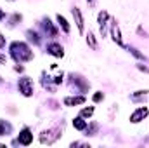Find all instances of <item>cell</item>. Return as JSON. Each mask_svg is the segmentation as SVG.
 I'll return each instance as SVG.
<instances>
[{"label":"cell","mask_w":149,"mask_h":148,"mask_svg":"<svg viewBox=\"0 0 149 148\" xmlns=\"http://www.w3.org/2000/svg\"><path fill=\"white\" fill-rule=\"evenodd\" d=\"M10 54H12V58H14L17 63L33 59V52L30 51V47H28L24 42H12V44H10Z\"/></svg>","instance_id":"cell-1"},{"label":"cell","mask_w":149,"mask_h":148,"mask_svg":"<svg viewBox=\"0 0 149 148\" xmlns=\"http://www.w3.org/2000/svg\"><path fill=\"white\" fill-rule=\"evenodd\" d=\"M17 87H19V92H21L23 96H26V98H30V96L33 94V80H31L30 77H23V78H19Z\"/></svg>","instance_id":"cell-2"},{"label":"cell","mask_w":149,"mask_h":148,"mask_svg":"<svg viewBox=\"0 0 149 148\" xmlns=\"http://www.w3.org/2000/svg\"><path fill=\"white\" fill-rule=\"evenodd\" d=\"M148 113H149L148 106H141V108H137V110L130 115V122H132V124H139L141 120H144V118L148 117Z\"/></svg>","instance_id":"cell-3"},{"label":"cell","mask_w":149,"mask_h":148,"mask_svg":"<svg viewBox=\"0 0 149 148\" xmlns=\"http://www.w3.org/2000/svg\"><path fill=\"white\" fill-rule=\"evenodd\" d=\"M17 141H19V145H24V147L31 145V141H33V134H31V131H30L28 127H24V129L19 132V138H17Z\"/></svg>","instance_id":"cell-4"},{"label":"cell","mask_w":149,"mask_h":148,"mask_svg":"<svg viewBox=\"0 0 149 148\" xmlns=\"http://www.w3.org/2000/svg\"><path fill=\"white\" fill-rule=\"evenodd\" d=\"M57 138H59V131H52V129H50V131H45V132L40 136V141H42V143H47V145H52Z\"/></svg>","instance_id":"cell-5"},{"label":"cell","mask_w":149,"mask_h":148,"mask_svg":"<svg viewBox=\"0 0 149 148\" xmlns=\"http://www.w3.org/2000/svg\"><path fill=\"white\" fill-rule=\"evenodd\" d=\"M47 51H49V54H52L54 58H63V56H64V49H63L61 44H50V45L47 47Z\"/></svg>","instance_id":"cell-6"},{"label":"cell","mask_w":149,"mask_h":148,"mask_svg":"<svg viewBox=\"0 0 149 148\" xmlns=\"http://www.w3.org/2000/svg\"><path fill=\"white\" fill-rule=\"evenodd\" d=\"M71 12H73V18H74V23H76V28H78V32L81 33V32H83V16H81V11H80L78 7H74Z\"/></svg>","instance_id":"cell-7"},{"label":"cell","mask_w":149,"mask_h":148,"mask_svg":"<svg viewBox=\"0 0 149 148\" xmlns=\"http://www.w3.org/2000/svg\"><path fill=\"white\" fill-rule=\"evenodd\" d=\"M81 103H85V96H68V98H64L66 106H74V105H81Z\"/></svg>","instance_id":"cell-8"},{"label":"cell","mask_w":149,"mask_h":148,"mask_svg":"<svg viewBox=\"0 0 149 148\" xmlns=\"http://www.w3.org/2000/svg\"><path fill=\"white\" fill-rule=\"evenodd\" d=\"M108 19H109V14H108L106 11H102V12H99V16H97V23H99V28H101V32H102V35H104V30H106V25H108Z\"/></svg>","instance_id":"cell-9"},{"label":"cell","mask_w":149,"mask_h":148,"mask_svg":"<svg viewBox=\"0 0 149 148\" xmlns=\"http://www.w3.org/2000/svg\"><path fill=\"white\" fill-rule=\"evenodd\" d=\"M111 37L113 40L118 44V45H123V40H121V33H120V28H118V25H116V21H113L111 25Z\"/></svg>","instance_id":"cell-10"},{"label":"cell","mask_w":149,"mask_h":148,"mask_svg":"<svg viewBox=\"0 0 149 148\" xmlns=\"http://www.w3.org/2000/svg\"><path fill=\"white\" fill-rule=\"evenodd\" d=\"M71 78H73V84L80 85V91H81V92H85V91L88 89V82H85L81 77H78V75H71Z\"/></svg>","instance_id":"cell-11"},{"label":"cell","mask_w":149,"mask_h":148,"mask_svg":"<svg viewBox=\"0 0 149 148\" xmlns=\"http://www.w3.org/2000/svg\"><path fill=\"white\" fill-rule=\"evenodd\" d=\"M43 28H45V32H47L50 37H56V35H57V30L54 28V25L50 23V19H49V18H47V19H43Z\"/></svg>","instance_id":"cell-12"},{"label":"cell","mask_w":149,"mask_h":148,"mask_svg":"<svg viewBox=\"0 0 149 148\" xmlns=\"http://www.w3.org/2000/svg\"><path fill=\"white\" fill-rule=\"evenodd\" d=\"M73 127L74 129H78V131H85L87 129V122L83 120V117L80 115V117H76L73 120Z\"/></svg>","instance_id":"cell-13"},{"label":"cell","mask_w":149,"mask_h":148,"mask_svg":"<svg viewBox=\"0 0 149 148\" xmlns=\"http://www.w3.org/2000/svg\"><path fill=\"white\" fill-rule=\"evenodd\" d=\"M146 98H149V91H137V92L132 94V99L134 101H142Z\"/></svg>","instance_id":"cell-14"},{"label":"cell","mask_w":149,"mask_h":148,"mask_svg":"<svg viewBox=\"0 0 149 148\" xmlns=\"http://www.w3.org/2000/svg\"><path fill=\"white\" fill-rule=\"evenodd\" d=\"M57 23L61 25V28H63V32H66V33L70 32V25H68V21H66V19H64V18H63L61 14L57 16Z\"/></svg>","instance_id":"cell-15"},{"label":"cell","mask_w":149,"mask_h":148,"mask_svg":"<svg viewBox=\"0 0 149 148\" xmlns=\"http://www.w3.org/2000/svg\"><path fill=\"white\" fill-rule=\"evenodd\" d=\"M7 132H10V125L5 120H0V136H5Z\"/></svg>","instance_id":"cell-16"},{"label":"cell","mask_w":149,"mask_h":148,"mask_svg":"<svg viewBox=\"0 0 149 148\" xmlns=\"http://www.w3.org/2000/svg\"><path fill=\"white\" fill-rule=\"evenodd\" d=\"M87 44H88L92 49H97V42H95V37H94L92 32H88V35H87Z\"/></svg>","instance_id":"cell-17"},{"label":"cell","mask_w":149,"mask_h":148,"mask_svg":"<svg viewBox=\"0 0 149 148\" xmlns=\"http://www.w3.org/2000/svg\"><path fill=\"white\" fill-rule=\"evenodd\" d=\"M26 35H28V38H30L33 44H40V38H38V33H37V32H33V30H28V32H26Z\"/></svg>","instance_id":"cell-18"},{"label":"cell","mask_w":149,"mask_h":148,"mask_svg":"<svg viewBox=\"0 0 149 148\" xmlns=\"http://www.w3.org/2000/svg\"><path fill=\"white\" fill-rule=\"evenodd\" d=\"M97 129H99V124L97 122H92L90 127H87V136H94L97 132Z\"/></svg>","instance_id":"cell-19"},{"label":"cell","mask_w":149,"mask_h":148,"mask_svg":"<svg viewBox=\"0 0 149 148\" xmlns=\"http://www.w3.org/2000/svg\"><path fill=\"white\" fill-rule=\"evenodd\" d=\"M92 113H94V106H88V108H83V110L80 111V115H81L83 118H87V117H92Z\"/></svg>","instance_id":"cell-20"},{"label":"cell","mask_w":149,"mask_h":148,"mask_svg":"<svg viewBox=\"0 0 149 148\" xmlns=\"http://www.w3.org/2000/svg\"><path fill=\"white\" fill-rule=\"evenodd\" d=\"M17 21H21V14H14V16L10 18V23H9V26H14Z\"/></svg>","instance_id":"cell-21"},{"label":"cell","mask_w":149,"mask_h":148,"mask_svg":"<svg viewBox=\"0 0 149 148\" xmlns=\"http://www.w3.org/2000/svg\"><path fill=\"white\" fill-rule=\"evenodd\" d=\"M128 51H130V52H132V54H134L135 58H139V59H144V54H141V52H139L137 49H134V47H130Z\"/></svg>","instance_id":"cell-22"},{"label":"cell","mask_w":149,"mask_h":148,"mask_svg":"<svg viewBox=\"0 0 149 148\" xmlns=\"http://www.w3.org/2000/svg\"><path fill=\"white\" fill-rule=\"evenodd\" d=\"M92 99H94V103H99V101H102V99H104V94H102V92H95Z\"/></svg>","instance_id":"cell-23"},{"label":"cell","mask_w":149,"mask_h":148,"mask_svg":"<svg viewBox=\"0 0 149 148\" xmlns=\"http://www.w3.org/2000/svg\"><path fill=\"white\" fill-rule=\"evenodd\" d=\"M5 47V38H3V35H0V49H3Z\"/></svg>","instance_id":"cell-24"},{"label":"cell","mask_w":149,"mask_h":148,"mask_svg":"<svg viewBox=\"0 0 149 148\" xmlns=\"http://www.w3.org/2000/svg\"><path fill=\"white\" fill-rule=\"evenodd\" d=\"M139 70H141V72H149V68L144 66V65H139Z\"/></svg>","instance_id":"cell-25"},{"label":"cell","mask_w":149,"mask_h":148,"mask_svg":"<svg viewBox=\"0 0 149 148\" xmlns=\"http://www.w3.org/2000/svg\"><path fill=\"white\" fill-rule=\"evenodd\" d=\"M0 63H2V65H5V63H7V58H5V56H2V54H0Z\"/></svg>","instance_id":"cell-26"},{"label":"cell","mask_w":149,"mask_h":148,"mask_svg":"<svg viewBox=\"0 0 149 148\" xmlns=\"http://www.w3.org/2000/svg\"><path fill=\"white\" fill-rule=\"evenodd\" d=\"M3 18H5V12H3V11H2V9H0V21H2V19H3Z\"/></svg>","instance_id":"cell-27"},{"label":"cell","mask_w":149,"mask_h":148,"mask_svg":"<svg viewBox=\"0 0 149 148\" xmlns=\"http://www.w3.org/2000/svg\"><path fill=\"white\" fill-rule=\"evenodd\" d=\"M87 2H88V4H94V0H87Z\"/></svg>","instance_id":"cell-28"},{"label":"cell","mask_w":149,"mask_h":148,"mask_svg":"<svg viewBox=\"0 0 149 148\" xmlns=\"http://www.w3.org/2000/svg\"><path fill=\"white\" fill-rule=\"evenodd\" d=\"M0 82H2V77H0Z\"/></svg>","instance_id":"cell-29"}]
</instances>
